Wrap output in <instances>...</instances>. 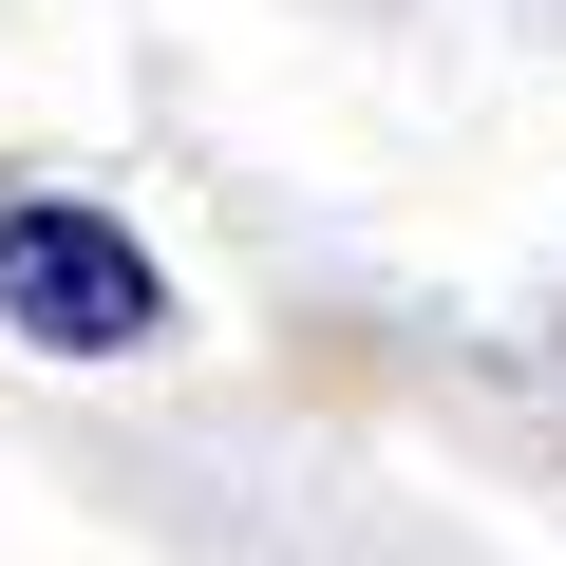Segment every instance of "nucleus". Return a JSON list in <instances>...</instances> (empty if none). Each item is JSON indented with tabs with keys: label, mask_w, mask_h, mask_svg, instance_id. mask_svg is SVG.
Returning a JSON list of instances; mask_svg holds the SVG:
<instances>
[{
	"label": "nucleus",
	"mask_w": 566,
	"mask_h": 566,
	"mask_svg": "<svg viewBox=\"0 0 566 566\" xmlns=\"http://www.w3.org/2000/svg\"><path fill=\"white\" fill-rule=\"evenodd\" d=\"M0 322H20L39 359H133L151 322H170V283H151V245L114 227V208H0Z\"/></svg>",
	"instance_id": "f257e3e1"
}]
</instances>
